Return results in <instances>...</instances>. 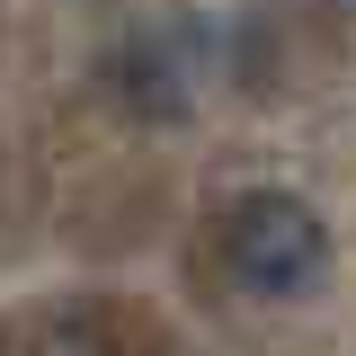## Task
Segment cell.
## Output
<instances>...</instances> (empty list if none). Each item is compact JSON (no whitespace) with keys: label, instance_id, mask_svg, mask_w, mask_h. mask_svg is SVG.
<instances>
[{"label":"cell","instance_id":"obj_1","mask_svg":"<svg viewBox=\"0 0 356 356\" xmlns=\"http://www.w3.org/2000/svg\"><path fill=\"white\" fill-rule=\"evenodd\" d=\"M222 259L232 276L267 294V303H294L330 276V222L321 205H303L294 187H250L232 214H222Z\"/></svg>","mask_w":356,"mask_h":356},{"label":"cell","instance_id":"obj_2","mask_svg":"<svg viewBox=\"0 0 356 356\" xmlns=\"http://www.w3.org/2000/svg\"><path fill=\"white\" fill-rule=\"evenodd\" d=\"M205 27H161V36H134L116 54V81H125V107L134 116H187L196 107V81H205Z\"/></svg>","mask_w":356,"mask_h":356},{"label":"cell","instance_id":"obj_3","mask_svg":"<svg viewBox=\"0 0 356 356\" xmlns=\"http://www.w3.org/2000/svg\"><path fill=\"white\" fill-rule=\"evenodd\" d=\"M330 9H356V0H330Z\"/></svg>","mask_w":356,"mask_h":356}]
</instances>
